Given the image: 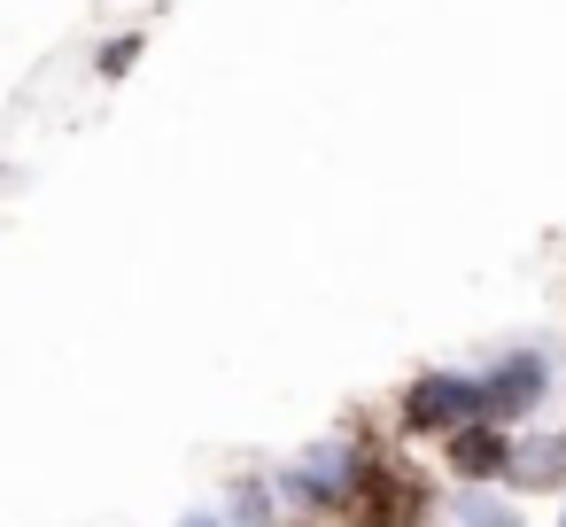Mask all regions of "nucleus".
<instances>
[{"label":"nucleus","mask_w":566,"mask_h":527,"mask_svg":"<svg viewBox=\"0 0 566 527\" xmlns=\"http://www.w3.org/2000/svg\"><path fill=\"white\" fill-rule=\"evenodd\" d=\"M473 411H481V388H465V380H419L411 388V426H458Z\"/></svg>","instance_id":"obj_1"},{"label":"nucleus","mask_w":566,"mask_h":527,"mask_svg":"<svg viewBox=\"0 0 566 527\" xmlns=\"http://www.w3.org/2000/svg\"><path fill=\"white\" fill-rule=\"evenodd\" d=\"M365 527H419V481L365 473Z\"/></svg>","instance_id":"obj_2"},{"label":"nucleus","mask_w":566,"mask_h":527,"mask_svg":"<svg viewBox=\"0 0 566 527\" xmlns=\"http://www.w3.org/2000/svg\"><path fill=\"white\" fill-rule=\"evenodd\" d=\"M520 473H527V481H551V473H566V450L551 442V450H535V457H520Z\"/></svg>","instance_id":"obj_5"},{"label":"nucleus","mask_w":566,"mask_h":527,"mask_svg":"<svg viewBox=\"0 0 566 527\" xmlns=\"http://www.w3.org/2000/svg\"><path fill=\"white\" fill-rule=\"evenodd\" d=\"M450 457H458V473H465V481H489V473H504V465H512V450H504L489 426H458V434H450Z\"/></svg>","instance_id":"obj_3"},{"label":"nucleus","mask_w":566,"mask_h":527,"mask_svg":"<svg viewBox=\"0 0 566 527\" xmlns=\"http://www.w3.org/2000/svg\"><path fill=\"white\" fill-rule=\"evenodd\" d=\"M543 396V365L535 357H520V365H504L496 372V388H481V411H527Z\"/></svg>","instance_id":"obj_4"}]
</instances>
